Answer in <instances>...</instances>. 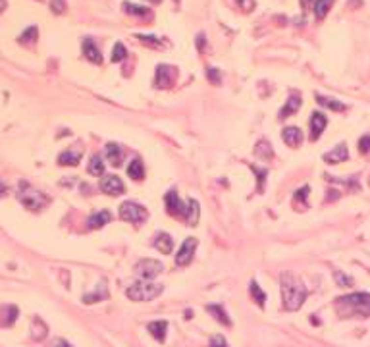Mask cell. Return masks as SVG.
<instances>
[{
  "mask_svg": "<svg viewBox=\"0 0 370 347\" xmlns=\"http://www.w3.org/2000/svg\"><path fill=\"white\" fill-rule=\"evenodd\" d=\"M280 284H282V301H284V309L286 311H299L307 299V288L303 286L301 280H297L293 274H282L280 276Z\"/></svg>",
  "mask_w": 370,
  "mask_h": 347,
  "instance_id": "obj_1",
  "label": "cell"
},
{
  "mask_svg": "<svg viewBox=\"0 0 370 347\" xmlns=\"http://www.w3.org/2000/svg\"><path fill=\"white\" fill-rule=\"evenodd\" d=\"M336 311L342 317H370V294H351L336 299Z\"/></svg>",
  "mask_w": 370,
  "mask_h": 347,
  "instance_id": "obj_2",
  "label": "cell"
},
{
  "mask_svg": "<svg viewBox=\"0 0 370 347\" xmlns=\"http://www.w3.org/2000/svg\"><path fill=\"white\" fill-rule=\"evenodd\" d=\"M18 199L29 211H41V209H45L49 205V197L43 191L35 189L31 184H27V182H20V186H18Z\"/></svg>",
  "mask_w": 370,
  "mask_h": 347,
  "instance_id": "obj_3",
  "label": "cell"
},
{
  "mask_svg": "<svg viewBox=\"0 0 370 347\" xmlns=\"http://www.w3.org/2000/svg\"><path fill=\"white\" fill-rule=\"evenodd\" d=\"M162 292H164V288H162L160 284H153V282L145 280V282H135L133 286H130V288L126 290V295H128L132 301L143 303V301H153V299H157Z\"/></svg>",
  "mask_w": 370,
  "mask_h": 347,
  "instance_id": "obj_4",
  "label": "cell"
},
{
  "mask_svg": "<svg viewBox=\"0 0 370 347\" xmlns=\"http://www.w3.org/2000/svg\"><path fill=\"white\" fill-rule=\"evenodd\" d=\"M147 216H149L147 209H145V207H141L139 203L126 201V203H122V207H120V218H122V220H126V222H132V224H141V222H145V220H147Z\"/></svg>",
  "mask_w": 370,
  "mask_h": 347,
  "instance_id": "obj_5",
  "label": "cell"
},
{
  "mask_svg": "<svg viewBox=\"0 0 370 347\" xmlns=\"http://www.w3.org/2000/svg\"><path fill=\"white\" fill-rule=\"evenodd\" d=\"M135 270H137V274H139L143 280H153V278H157L160 272L164 270V267H162L160 261L143 259V261H139V263L135 265Z\"/></svg>",
  "mask_w": 370,
  "mask_h": 347,
  "instance_id": "obj_6",
  "label": "cell"
},
{
  "mask_svg": "<svg viewBox=\"0 0 370 347\" xmlns=\"http://www.w3.org/2000/svg\"><path fill=\"white\" fill-rule=\"evenodd\" d=\"M178 78V70L174 66H168V64H160L157 66V76H155V85L159 89H168L174 85V81Z\"/></svg>",
  "mask_w": 370,
  "mask_h": 347,
  "instance_id": "obj_7",
  "label": "cell"
},
{
  "mask_svg": "<svg viewBox=\"0 0 370 347\" xmlns=\"http://www.w3.org/2000/svg\"><path fill=\"white\" fill-rule=\"evenodd\" d=\"M197 245H199V241L195 240V238H187L184 241V245L180 247V251L176 255V265L178 267H187L193 261V253H195Z\"/></svg>",
  "mask_w": 370,
  "mask_h": 347,
  "instance_id": "obj_8",
  "label": "cell"
},
{
  "mask_svg": "<svg viewBox=\"0 0 370 347\" xmlns=\"http://www.w3.org/2000/svg\"><path fill=\"white\" fill-rule=\"evenodd\" d=\"M164 203H166V209L172 216H180V218H185V213H187V205L182 203L180 195L176 191H168L166 197H164Z\"/></svg>",
  "mask_w": 370,
  "mask_h": 347,
  "instance_id": "obj_9",
  "label": "cell"
},
{
  "mask_svg": "<svg viewBox=\"0 0 370 347\" xmlns=\"http://www.w3.org/2000/svg\"><path fill=\"white\" fill-rule=\"evenodd\" d=\"M101 189L105 191L106 195H122L124 193V182L118 178V176H105L103 180H101Z\"/></svg>",
  "mask_w": 370,
  "mask_h": 347,
  "instance_id": "obj_10",
  "label": "cell"
},
{
  "mask_svg": "<svg viewBox=\"0 0 370 347\" xmlns=\"http://www.w3.org/2000/svg\"><path fill=\"white\" fill-rule=\"evenodd\" d=\"M328 126V120L322 112H315L313 118H311V141H317L320 139V135L324 132V128Z\"/></svg>",
  "mask_w": 370,
  "mask_h": 347,
  "instance_id": "obj_11",
  "label": "cell"
},
{
  "mask_svg": "<svg viewBox=\"0 0 370 347\" xmlns=\"http://www.w3.org/2000/svg\"><path fill=\"white\" fill-rule=\"evenodd\" d=\"M105 157H106V160L110 162L112 166H120L122 160H124V151H122L120 145H116V143H108L106 149H105Z\"/></svg>",
  "mask_w": 370,
  "mask_h": 347,
  "instance_id": "obj_12",
  "label": "cell"
},
{
  "mask_svg": "<svg viewBox=\"0 0 370 347\" xmlns=\"http://www.w3.org/2000/svg\"><path fill=\"white\" fill-rule=\"evenodd\" d=\"M282 139L286 141V145L288 147H293V149H297L301 143H303V133H301V130L299 128H286L284 132H282Z\"/></svg>",
  "mask_w": 370,
  "mask_h": 347,
  "instance_id": "obj_13",
  "label": "cell"
},
{
  "mask_svg": "<svg viewBox=\"0 0 370 347\" xmlns=\"http://www.w3.org/2000/svg\"><path fill=\"white\" fill-rule=\"evenodd\" d=\"M347 159H349V151H347V147H345L344 143L338 145L334 151H330V153L324 155V160L328 162V164H340V162H345Z\"/></svg>",
  "mask_w": 370,
  "mask_h": 347,
  "instance_id": "obj_14",
  "label": "cell"
},
{
  "mask_svg": "<svg viewBox=\"0 0 370 347\" xmlns=\"http://www.w3.org/2000/svg\"><path fill=\"white\" fill-rule=\"evenodd\" d=\"M155 247L159 249L162 255H170V253H172V249H174V240L170 238V234L160 232V234L155 236Z\"/></svg>",
  "mask_w": 370,
  "mask_h": 347,
  "instance_id": "obj_15",
  "label": "cell"
},
{
  "mask_svg": "<svg viewBox=\"0 0 370 347\" xmlns=\"http://www.w3.org/2000/svg\"><path fill=\"white\" fill-rule=\"evenodd\" d=\"M110 218H112V214L108 213V211H101V213L91 214L89 220H87V228H89V230H99V228H103V226H106V224L110 222Z\"/></svg>",
  "mask_w": 370,
  "mask_h": 347,
  "instance_id": "obj_16",
  "label": "cell"
},
{
  "mask_svg": "<svg viewBox=\"0 0 370 347\" xmlns=\"http://www.w3.org/2000/svg\"><path fill=\"white\" fill-rule=\"evenodd\" d=\"M83 54H85L87 60H91V62H95V64H101V62H103L101 51L97 49V45H95L93 39H85V41H83Z\"/></svg>",
  "mask_w": 370,
  "mask_h": 347,
  "instance_id": "obj_17",
  "label": "cell"
},
{
  "mask_svg": "<svg viewBox=\"0 0 370 347\" xmlns=\"http://www.w3.org/2000/svg\"><path fill=\"white\" fill-rule=\"evenodd\" d=\"M18 319V307H0V326H12Z\"/></svg>",
  "mask_w": 370,
  "mask_h": 347,
  "instance_id": "obj_18",
  "label": "cell"
},
{
  "mask_svg": "<svg viewBox=\"0 0 370 347\" xmlns=\"http://www.w3.org/2000/svg\"><path fill=\"white\" fill-rule=\"evenodd\" d=\"M301 108V97H297V95H291L290 99L286 101V107L280 110V120H284V118H290L291 114H295L297 110Z\"/></svg>",
  "mask_w": 370,
  "mask_h": 347,
  "instance_id": "obj_19",
  "label": "cell"
},
{
  "mask_svg": "<svg viewBox=\"0 0 370 347\" xmlns=\"http://www.w3.org/2000/svg\"><path fill=\"white\" fill-rule=\"evenodd\" d=\"M147 330L153 334V338H157L159 342H164L166 338V330H168V322L166 320H155L147 324Z\"/></svg>",
  "mask_w": 370,
  "mask_h": 347,
  "instance_id": "obj_20",
  "label": "cell"
},
{
  "mask_svg": "<svg viewBox=\"0 0 370 347\" xmlns=\"http://www.w3.org/2000/svg\"><path fill=\"white\" fill-rule=\"evenodd\" d=\"M199 214H201V211H199V203H197L195 199H189V201H187V213H185L187 224H189V226H197V222H199Z\"/></svg>",
  "mask_w": 370,
  "mask_h": 347,
  "instance_id": "obj_21",
  "label": "cell"
},
{
  "mask_svg": "<svg viewBox=\"0 0 370 347\" xmlns=\"http://www.w3.org/2000/svg\"><path fill=\"white\" fill-rule=\"evenodd\" d=\"M81 160V151H66L58 157L60 166H78Z\"/></svg>",
  "mask_w": 370,
  "mask_h": 347,
  "instance_id": "obj_22",
  "label": "cell"
},
{
  "mask_svg": "<svg viewBox=\"0 0 370 347\" xmlns=\"http://www.w3.org/2000/svg\"><path fill=\"white\" fill-rule=\"evenodd\" d=\"M207 311H209V313H211L212 317L220 322V324H224V326H232V320H230L228 313H226V311H224L220 305H209V307H207Z\"/></svg>",
  "mask_w": 370,
  "mask_h": 347,
  "instance_id": "obj_23",
  "label": "cell"
},
{
  "mask_svg": "<svg viewBox=\"0 0 370 347\" xmlns=\"http://www.w3.org/2000/svg\"><path fill=\"white\" fill-rule=\"evenodd\" d=\"M128 174H130V178L141 182L145 178V166H143V162L139 160V159H133L130 162V166H128Z\"/></svg>",
  "mask_w": 370,
  "mask_h": 347,
  "instance_id": "obj_24",
  "label": "cell"
},
{
  "mask_svg": "<svg viewBox=\"0 0 370 347\" xmlns=\"http://www.w3.org/2000/svg\"><path fill=\"white\" fill-rule=\"evenodd\" d=\"M255 155H257L259 159H263V160H270V159L274 157L272 145H270V143H266V141H259V143H257V147H255Z\"/></svg>",
  "mask_w": 370,
  "mask_h": 347,
  "instance_id": "obj_25",
  "label": "cell"
},
{
  "mask_svg": "<svg viewBox=\"0 0 370 347\" xmlns=\"http://www.w3.org/2000/svg\"><path fill=\"white\" fill-rule=\"evenodd\" d=\"M317 101L322 105V107L330 108V110H334V112H344L345 110V105L344 103H340V101H336V99H330V97H322V95H317Z\"/></svg>",
  "mask_w": 370,
  "mask_h": 347,
  "instance_id": "obj_26",
  "label": "cell"
},
{
  "mask_svg": "<svg viewBox=\"0 0 370 347\" xmlns=\"http://www.w3.org/2000/svg\"><path fill=\"white\" fill-rule=\"evenodd\" d=\"M249 292H251V297L257 301V305L261 307V309H264V303H266V294L261 290V286L257 284V282H251V286H249Z\"/></svg>",
  "mask_w": 370,
  "mask_h": 347,
  "instance_id": "obj_27",
  "label": "cell"
},
{
  "mask_svg": "<svg viewBox=\"0 0 370 347\" xmlns=\"http://www.w3.org/2000/svg\"><path fill=\"white\" fill-rule=\"evenodd\" d=\"M37 37H39V29L35 26L27 27L26 31L20 35V43H22V45H33V43L37 41Z\"/></svg>",
  "mask_w": 370,
  "mask_h": 347,
  "instance_id": "obj_28",
  "label": "cell"
},
{
  "mask_svg": "<svg viewBox=\"0 0 370 347\" xmlns=\"http://www.w3.org/2000/svg\"><path fill=\"white\" fill-rule=\"evenodd\" d=\"M309 191H311V187L309 186H303L301 189H297L295 191V195H293V201H295V205H303V209H307L309 207V203H307V199H309Z\"/></svg>",
  "mask_w": 370,
  "mask_h": 347,
  "instance_id": "obj_29",
  "label": "cell"
},
{
  "mask_svg": "<svg viewBox=\"0 0 370 347\" xmlns=\"http://www.w3.org/2000/svg\"><path fill=\"white\" fill-rule=\"evenodd\" d=\"M106 297H108V290H106L105 284H101V286L97 288V292H95V294L85 295V297H83V301H85V303H97V301L106 299Z\"/></svg>",
  "mask_w": 370,
  "mask_h": 347,
  "instance_id": "obj_30",
  "label": "cell"
},
{
  "mask_svg": "<svg viewBox=\"0 0 370 347\" xmlns=\"http://www.w3.org/2000/svg\"><path fill=\"white\" fill-rule=\"evenodd\" d=\"M89 174L93 176H103L105 174V162L101 157H93L91 162H89Z\"/></svg>",
  "mask_w": 370,
  "mask_h": 347,
  "instance_id": "obj_31",
  "label": "cell"
},
{
  "mask_svg": "<svg viewBox=\"0 0 370 347\" xmlns=\"http://www.w3.org/2000/svg\"><path fill=\"white\" fill-rule=\"evenodd\" d=\"M332 2H334V0H318L317 6H315V14H317L318 20H322V18L328 14V10L332 8Z\"/></svg>",
  "mask_w": 370,
  "mask_h": 347,
  "instance_id": "obj_32",
  "label": "cell"
},
{
  "mask_svg": "<svg viewBox=\"0 0 370 347\" xmlns=\"http://www.w3.org/2000/svg\"><path fill=\"white\" fill-rule=\"evenodd\" d=\"M124 10L132 16H147L149 10L145 6H139V4H130V2H124Z\"/></svg>",
  "mask_w": 370,
  "mask_h": 347,
  "instance_id": "obj_33",
  "label": "cell"
},
{
  "mask_svg": "<svg viewBox=\"0 0 370 347\" xmlns=\"http://www.w3.org/2000/svg\"><path fill=\"white\" fill-rule=\"evenodd\" d=\"M126 56H128L126 47L122 43H116L112 49V62H122V60H126Z\"/></svg>",
  "mask_w": 370,
  "mask_h": 347,
  "instance_id": "obj_34",
  "label": "cell"
},
{
  "mask_svg": "<svg viewBox=\"0 0 370 347\" xmlns=\"http://www.w3.org/2000/svg\"><path fill=\"white\" fill-rule=\"evenodd\" d=\"M253 168V172L259 176V191H263L264 189V178H266V170H263V168H259V166H251Z\"/></svg>",
  "mask_w": 370,
  "mask_h": 347,
  "instance_id": "obj_35",
  "label": "cell"
},
{
  "mask_svg": "<svg viewBox=\"0 0 370 347\" xmlns=\"http://www.w3.org/2000/svg\"><path fill=\"white\" fill-rule=\"evenodd\" d=\"M359 151H361L363 155H369L370 153V135L361 137V141H359Z\"/></svg>",
  "mask_w": 370,
  "mask_h": 347,
  "instance_id": "obj_36",
  "label": "cell"
},
{
  "mask_svg": "<svg viewBox=\"0 0 370 347\" xmlns=\"http://www.w3.org/2000/svg\"><path fill=\"white\" fill-rule=\"evenodd\" d=\"M334 276H336V280H338V284H340L342 288H345V286H351V282H353V280H351L349 276L342 274L340 270H336V272H334Z\"/></svg>",
  "mask_w": 370,
  "mask_h": 347,
  "instance_id": "obj_37",
  "label": "cell"
},
{
  "mask_svg": "<svg viewBox=\"0 0 370 347\" xmlns=\"http://www.w3.org/2000/svg\"><path fill=\"white\" fill-rule=\"evenodd\" d=\"M137 39L141 41V43H145V45H151V47H160V41H157V37H145V35H137Z\"/></svg>",
  "mask_w": 370,
  "mask_h": 347,
  "instance_id": "obj_38",
  "label": "cell"
},
{
  "mask_svg": "<svg viewBox=\"0 0 370 347\" xmlns=\"http://www.w3.org/2000/svg\"><path fill=\"white\" fill-rule=\"evenodd\" d=\"M207 78H209L214 85H220V72H218L216 68H209V70H207Z\"/></svg>",
  "mask_w": 370,
  "mask_h": 347,
  "instance_id": "obj_39",
  "label": "cell"
},
{
  "mask_svg": "<svg viewBox=\"0 0 370 347\" xmlns=\"http://www.w3.org/2000/svg\"><path fill=\"white\" fill-rule=\"evenodd\" d=\"M211 347H230V346H228V342L224 340V336H212Z\"/></svg>",
  "mask_w": 370,
  "mask_h": 347,
  "instance_id": "obj_40",
  "label": "cell"
},
{
  "mask_svg": "<svg viewBox=\"0 0 370 347\" xmlns=\"http://www.w3.org/2000/svg\"><path fill=\"white\" fill-rule=\"evenodd\" d=\"M238 4L243 12H251L255 8V0H238Z\"/></svg>",
  "mask_w": 370,
  "mask_h": 347,
  "instance_id": "obj_41",
  "label": "cell"
},
{
  "mask_svg": "<svg viewBox=\"0 0 370 347\" xmlns=\"http://www.w3.org/2000/svg\"><path fill=\"white\" fill-rule=\"evenodd\" d=\"M51 8H53V12H56V14H62L66 6H64V2H62V0H53Z\"/></svg>",
  "mask_w": 370,
  "mask_h": 347,
  "instance_id": "obj_42",
  "label": "cell"
},
{
  "mask_svg": "<svg viewBox=\"0 0 370 347\" xmlns=\"http://www.w3.org/2000/svg\"><path fill=\"white\" fill-rule=\"evenodd\" d=\"M317 2H318V0H301V6H303L305 10H315Z\"/></svg>",
  "mask_w": 370,
  "mask_h": 347,
  "instance_id": "obj_43",
  "label": "cell"
},
{
  "mask_svg": "<svg viewBox=\"0 0 370 347\" xmlns=\"http://www.w3.org/2000/svg\"><path fill=\"white\" fill-rule=\"evenodd\" d=\"M53 347H72V346H70L68 342H64V340H56L53 344Z\"/></svg>",
  "mask_w": 370,
  "mask_h": 347,
  "instance_id": "obj_44",
  "label": "cell"
},
{
  "mask_svg": "<svg viewBox=\"0 0 370 347\" xmlns=\"http://www.w3.org/2000/svg\"><path fill=\"white\" fill-rule=\"evenodd\" d=\"M203 45H205V35L201 33V35L197 37V47H199V49H203Z\"/></svg>",
  "mask_w": 370,
  "mask_h": 347,
  "instance_id": "obj_45",
  "label": "cell"
},
{
  "mask_svg": "<svg viewBox=\"0 0 370 347\" xmlns=\"http://www.w3.org/2000/svg\"><path fill=\"white\" fill-rule=\"evenodd\" d=\"M4 8H6V0H0V12H4Z\"/></svg>",
  "mask_w": 370,
  "mask_h": 347,
  "instance_id": "obj_46",
  "label": "cell"
},
{
  "mask_svg": "<svg viewBox=\"0 0 370 347\" xmlns=\"http://www.w3.org/2000/svg\"><path fill=\"white\" fill-rule=\"evenodd\" d=\"M153 2H160V0H153Z\"/></svg>",
  "mask_w": 370,
  "mask_h": 347,
  "instance_id": "obj_47",
  "label": "cell"
}]
</instances>
